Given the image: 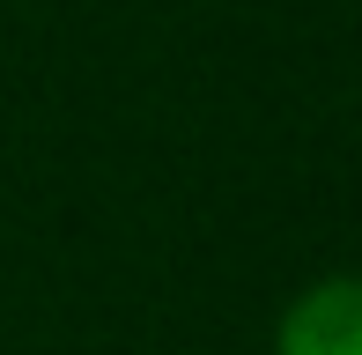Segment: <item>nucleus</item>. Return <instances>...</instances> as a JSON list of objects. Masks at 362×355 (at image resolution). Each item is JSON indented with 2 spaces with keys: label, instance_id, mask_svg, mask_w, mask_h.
<instances>
[{
  "label": "nucleus",
  "instance_id": "obj_1",
  "mask_svg": "<svg viewBox=\"0 0 362 355\" xmlns=\"http://www.w3.org/2000/svg\"><path fill=\"white\" fill-rule=\"evenodd\" d=\"M274 355H362V274H325L281 311Z\"/></svg>",
  "mask_w": 362,
  "mask_h": 355
}]
</instances>
